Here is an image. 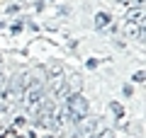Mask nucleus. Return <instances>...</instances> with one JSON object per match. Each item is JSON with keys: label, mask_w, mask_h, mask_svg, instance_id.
Here are the masks:
<instances>
[{"label": "nucleus", "mask_w": 146, "mask_h": 138, "mask_svg": "<svg viewBox=\"0 0 146 138\" xmlns=\"http://www.w3.org/2000/svg\"><path fill=\"white\" fill-rule=\"evenodd\" d=\"M42 99H44V85L29 82V87H27L25 95H22V104H25V109H27V112H34Z\"/></svg>", "instance_id": "nucleus-2"}, {"label": "nucleus", "mask_w": 146, "mask_h": 138, "mask_svg": "<svg viewBox=\"0 0 146 138\" xmlns=\"http://www.w3.org/2000/svg\"><path fill=\"white\" fill-rule=\"evenodd\" d=\"M88 109H90L88 99H85L83 95H78V92H71V95H66V99H63L61 112H63V116H66V121H71V124L78 126L83 119H88Z\"/></svg>", "instance_id": "nucleus-1"}, {"label": "nucleus", "mask_w": 146, "mask_h": 138, "mask_svg": "<svg viewBox=\"0 0 146 138\" xmlns=\"http://www.w3.org/2000/svg\"><path fill=\"white\" fill-rule=\"evenodd\" d=\"M124 32H127V34H129V36H139L141 32H144V24H134V22H127Z\"/></svg>", "instance_id": "nucleus-4"}, {"label": "nucleus", "mask_w": 146, "mask_h": 138, "mask_svg": "<svg viewBox=\"0 0 146 138\" xmlns=\"http://www.w3.org/2000/svg\"><path fill=\"white\" fill-rule=\"evenodd\" d=\"M131 80H134V82H139V85H141V82H144V70L134 73V78H131Z\"/></svg>", "instance_id": "nucleus-7"}, {"label": "nucleus", "mask_w": 146, "mask_h": 138, "mask_svg": "<svg viewBox=\"0 0 146 138\" xmlns=\"http://www.w3.org/2000/svg\"><path fill=\"white\" fill-rule=\"evenodd\" d=\"M3 87H5V75L0 73V92H3Z\"/></svg>", "instance_id": "nucleus-9"}, {"label": "nucleus", "mask_w": 146, "mask_h": 138, "mask_svg": "<svg viewBox=\"0 0 146 138\" xmlns=\"http://www.w3.org/2000/svg\"><path fill=\"white\" fill-rule=\"evenodd\" d=\"M112 112H115V116H124V107H122V104L119 102H112Z\"/></svg>", "instance_id": "nucleus-6"}, {"label": "nucleus", "mask_w": 146, "mask_h": 138, "mask_svg": "<svg viewBox=\"0 0 146 138\" xmlns=\"http://www.w3.org/2000/svg\"><path fill=\"white\" fill-rule=\"evenodd\" d=\"M95 138H115V133H112V131H110V128H107V131H102V133H100V136H95Z\"/></svg>", "instance_id": "nucleus-8"}, {"label": "nucleus", "mask_w": 146, "mask_h": 138, "mask_svg": "<svg viewBox=\"0 0 146 138\" xmlns=\"http://www.w3.org/2000/svg\"><path fill=\"white\" fill-rule=\"evenodd\" d=\"M127 20L134 22V24H144V7H131L129 15H127Z\"/></svg>", "instance_id": "nucleus-3"}, {"label": "nucleus", "mask_w": 146, "mask_h": 138, "mask_svg": "<svg viewBox=\"0 0 146 138\" xmlns=\"http://www.w3.org/2000/svg\"><path fill=\"white\" fill-rule=\"evenodd\" d=\"M0 61H3V56H0Z\"/></svg>", "instance_id": "nucleus-10"}, {"label": "nucleus", "mask_w": 146, "mask_h": 138, "mask_svg": "<svg viewBox=\"0 0 146 138\" xmlns=\"http://www.w3.org/2000/svg\"><path fill=\"white\" fill-rule=\"evenodd\" d=\"M95 24L98 27H107L110 24V15L107 12H98V15H95Z\"/></svg>", "instance_id": "nucleus-5"}]
</instances>
